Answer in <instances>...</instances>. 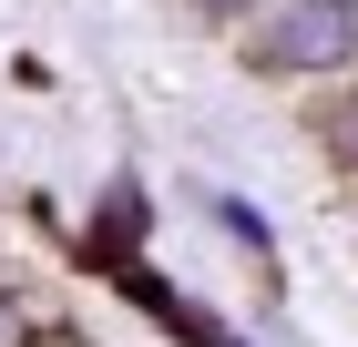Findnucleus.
Listing matches in <instances>:
<instances>
[{
    "mask_svg": "<svg viewBox=\"0 0 358 347\" xmlns=\"http://www.w3.org/2000/svg\"><path fill=\"white\" fill-rule=\"evenodd\" d=\"M246 72H266V82L358 72V0H266L246 31Z\"/></svg>",
    "mask_w": 358,
    "mask_h": 347,
    "instance_id": "1",
    "label": "nucleus"
},
{
    "mask_svg": "<svg viewBox=\"0 0 358 347\" xmlns=\"http://www.w3.org/2000/svg\"><path fill=\"white\" fill-rule=\"evenodd\" d=\"M317 154H328L338 174H358V82H338L328 103H317Z\"/></svg>",
    "mask_w": 358,
    "mask_h": 347,
    "instance_id": "2",
    "label": "nucleus"
},
{
    "mask_svg": "<svg viewBox=\"0 0 358 347\" xmlns=\"http://www.w3.org/2000/svg\"><path fill=\"white\" fill-rule=\"evenodd\" d=\"M205 21H246V10H266V0H194Z\"/></svg>",
    "mask_w": 358,
    "mask_h": 347,
    "instance_id": "3",
    "label": "nucleus"
},
{
    "mask_svg": "<svg viewBox=\"0 0 358 347\" xmlns=\"http://www.w3.org/2000/svg\"><path fill=\"white\" fill-rule=\"evenodd\" d=\"M0 347H31V327H21V307L0 296Z\"/></svg>",
    "mask_w": 358,
    "mask_h": 347,
    "instance_id": "4",
    "label": "nucleus"
}]
</instances>
